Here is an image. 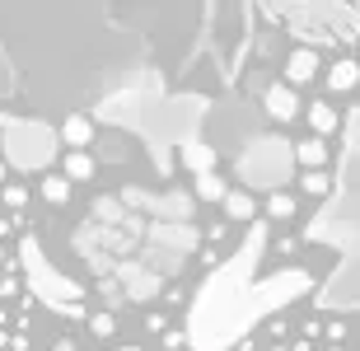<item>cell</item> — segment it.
Returning <instances> with one entry per match:
<instances>
[{"label": "cell", "mask_w": 360, "mask_h": 351, "mask_svg": "<svg viewBox=\"0 0 360 351\" xmlns=\"http://www.w3.org/2000/svg\"><path fill=\"white\" fill-rule=\"evenodd\" d=\"M61 174H66L70 183H89V178L98 174V164L89 160V150H66V160H61Z\"/></svg>", "instance_id": "cell-8"}, {"label": "cell", "mask_w": 360, "mask_h": 351, "mask_svg": "<svg viewBox=\"0 0 360 351\" xmlns=\"http://www.w3.org/2000/svg\"><path fill=\"white\" fill-rule=\"evenodd\" d=\"M262 108H267L271 122H295L300 113H304V108H300V94H295V84H285V80L271 84L267 94H262Z\"/></svg>", "instance_id": "cell-1"}, {"label": "cell", "mask_w": 360, "mask_h": 351, "mask_svg": "<svg viewBox=\"0 0 360 351\" xmlns=\"http://www.w3.org/2000/svg\"><path fill=\"white\" fill-rule=\"evenodd\" d=\"M220 211H225V220H234V225H248V220H257V197L248 188H229Z\"/></svg>", "instance_id": "cell-3"}, {"label": "cell", "mask_w": 360, "mask_h": 351, "mask_svg": "<svg viewBox=\"0 0 360 351\" xmlns=\"http://www.w3.org/2000/svg\"><path fill=\"white\" fill-rule=\"evenodd\" d=\"M262 211H267L271 220H295V211H300V202H295L290 192L271 188V192H267V202H262Z\"/></svg>", "instance_id": "cell-9"}, {"label": "cell", "mask_w": 360, "mask_h": 351, "mask_svg": "<svg viewBox=\"0 0 360 351\" xmlns=\"http://www.w3.org/2000/svg\"><path fill=\"white\" fill-rule=\"evenodd\" d=\"M112 351H141V347H112Z\"/></svg>", "instance_id": "cell-18"}, {"label": "cell", "mask_w": 360, "mask_h": 351, "mask_svg": "<svg viewBox=\"0 0 360 351\" xmlns=\"http://www.w3.org/2000/svg\"><path fill=\"white\" fill-rule=\"evenodd\" d=\"M225 178H220V174H215V169H206V174H197V197H201V202H211V206H220V202H225Z\"/></svg>", "instance_id": "cell-10"}, {"label": "cell", "mask_w": 360, "mask_h": 351, "mask_svg": "<svg viewBox=\"0 0 360 351\" xmlns=\"http://www.w3.org/2000/svg\"><path fill=\"white\" fill-rule=\"evenodd\" d=\"M304 117H309V132L314 136H337V127H342V113H337L328 98H314L304 108Z\"/></svg>", "instance_id": "cell-5"}, {"label": "cell", "mask_w": 360, "mask_h": 351, "mask_svg": "<svg viewBox=\"0 0 360 351\" xmlns=\"http://www.w3.org/2000/svg\"><path fill=\"white\" fill-rule=\"evenodd\" d=\"M70 188H75V183H70L66 174H47V178H42V197H47L52 206H66L70 202Z\"/></svg>", "instance_id": "cell-12"}, {"label": "cell", "mask_w": 360, "mask_h": 351, "mask_svg": "<svg viewBox=\"0 0 360 351\" xmlns=\"http://www.w3.org/2000/svg\"><path fill=\"white\" fill-rule=\"evenodd\" d=\"M319 80V52H309V47H295L290 56H285V84H309Z\"/></svg>", "instance_id": "cell-2"}, {"label": "cell", "mask_w": 360, "mask_h": 351, "mask_svg": "<svg viewBox=\"0 0 360 351\" xmlns=\"http://www.w3.org/2000/svg\"><path fill=\"white\" fill-rule=\"evenodd\" d=\"M52 351H75V342H70V338H61V342H56Z\"/></svg>", "instance_id": "cell-16"}, {"label": "cell", "mask_w": 360, "mask_h": 351, "mask_svg": "<svg viewBox=\"0 0 360 351\" xmlns=\"http://www.w3.org/2000/svg\"><path fill=\"white\" fill-rule=\"evenodd\" d=\"M89 333L94 338H112L117 333V319L112 314H89Z\"/></svg>", "instance_id": "cell-14"}, {"label": "cell", "mask_w": 360, "mask_h": 351, "mask_svg": "<svg viewBox=\"0 0 360 351\" xmlns=\"http://www.w3.org/2000/svg\"><path fill=\"white\" fill-rule=\"evenodd\" d=\"M356 84H360V61L356 56H337L333 66H328V89L333 94H351Z\"/></svg>", "instance_id": "cell-4"}, {"label": "cell", "mask_w": 360, "mask_h": 351, "mask_svg": "<svg viewBox=\"0 0 360 351\" xmlns=\"http://www.w3.org/2000/svg\"><path fill=\"white\" fill-rule=\"evenodd\" d=\"M295 160L300 169H328V136H304L295 146Z\"/></svg>", "instance_id": "cell-6"}, {"label": "cell", "mask_w": 360, "mask_h": 351, "mask_svg": "<svg viewBox=\"0 0 360 351\" xmlns=\"http://www.w3.org/2000/svg\"><path fill=\"white\" fill-rule=\"evenodd\" d=\"M300 188H304L309 197H328V192H333V178H328V169H304Z\"/></svg>", "instance_id": "cell-13"}, {"label": "cell", "mask_w": 360, "mask_h": 351, "mask_svg": "<svg viewBox=\"0 0 360 351\" xmlns=\"http://www.w3.org/2000/svg\"><path fill=\"white\" fill-rule=\"evenodd\" d=\"M61 141H66V150H84L94 141V122L84 117V113H70V117L61 122Z\"/></svg>", "instance_id": "cell-7"}, {"label": "cell", "mask_w": 360, "mask_h": 351, "mask_svg": "<svg viewBox=\"0 0 360 351\" xmlns=\"http://www.w3.org/2000/svg\"><path fill=\"white\" fill-rule=\"evenodd\" d=\"M5 169H10V164H5V160H0V188H5Z\"/></svg>", "instance_id": "cell-17"}, {"label": "cell", "mask_w": 360, "mask_h": 351, "mask_svg": "<svg viewBox=\"0 0 360 351\" xmlns=\"http://www.w3.org/2000/svg\"><path fill=\"white\" fill-rule=\"evenodd\" d=\"M0 202L10 206V211H19V206H24V202H28V192H24V188H19V183H10V188H0Z\"/></svg>", "instance_id": "cell-15"}, {"label": "cell", "mask_w": 360, "mask_h": 351, "mask_svg": "<svg viewBox=\"0 0 360 351\" xmlns=\"http://www.w3.org/2000/svg\"><path fill=\"white\" fill-rule=\"evenodd\" d=\"M183 164L192 169V174H206V169H215V150L201 146V141H187L183 146Z\"/></svg>", "instance_id": "cell-11"}]
</instances>
